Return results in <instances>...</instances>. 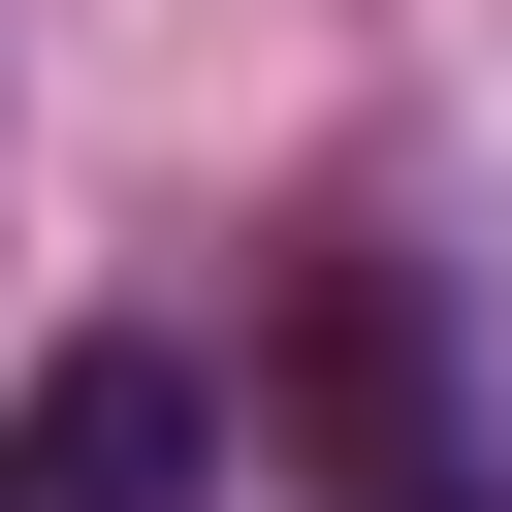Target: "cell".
Segmentation results:
<instances>
[{
    "instance_id": "1",
    "label": "cell",
    "mask_w": 512,
    "mask_h": 512,
    "mask_svg": "<svg viewBox=\"0 0 512 512\" xmlns=\"http://www.w3.org/2000/svg\"><path fill=\"white\" fill-rule=\"evenodd\" d=\"M288 480H320V512H480V448H448V320H416V256H320V288H288Z\"/></svg>"
},
{
    "instance_id": "2",
    "label": "cell",
    "mask_w": 512,
    "mask_h": 512,
    "mask_svg": "<svg viewBox=\"0 0 512 512\" xmlns=\"http://www.w3.org/2000/svg\"><path fill=\"white\" fill-rule=\"evenodd\" d=\"M0 512H224V384H192L160 320H64V352L0 384Z\"/></svg>"
}]
</instances>
